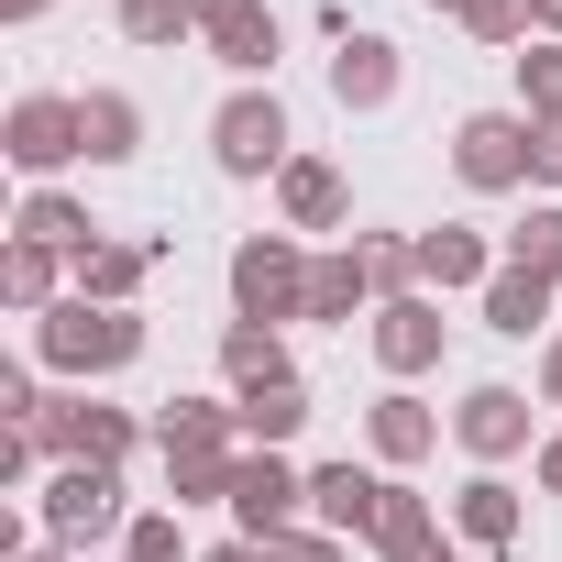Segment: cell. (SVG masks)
Returning <instances> with one entry per match:
<instances>
[{"mask_svg": "<svg viewBox=\"0 0 562 562\" xmlns=\"http://www.w3.org/2000/svg\"><path fill=\"white\" fill-rule=\"evenodd\" d=\"M34 353H45V375L100 386V375H122V364L144 353V321H133V310H100V299H56V310L34 321Z\"/></svg>", "mask_w": 562, "mask_h": 562, "instance_id": "obj_1", "label": "cell"}, {"mask_svg": "<svg viewBox=\"0 0 562 562\" xmlns=\"http://www.w3.org/2000/svg\"><path fill=\"white\" fill-rule=\"evenodd\" d=\"M232 321H310V243L299 232H243L232 243Z\"/></svg>", "mask_w": 562, "mask_h": 562, "instance_id": "obj_2", "label": "cell"}, {"mask_svg": "<svg viewBox=\"0 0 562 562\" xmlns=\"http://www.w3.org/2000/svg\"><path fill=\"white\" fill-rule=\"evenodd\" d=\"M34 529H45L56 551H89V540L133 529V518H122V474H111V463H56V474L34 485Z\"/></svg>", "mask_w": 562, "mask_h": 562, "instance_id": "obj_3", "label": "cell"}, {"mask_svg": "<svg viewBox=\"0 0 562 562\" xmlns=\"http://www.w3.org/2000/svg\"><path fill=\"white\" fill-rule=\"evenodd\" d=\"M288 155H299V133H288V100L276 89H232L210 111V166L221 177H288Z\"/></svg>", "mask_w": 562, "mask_h": 562, "instance_id": "obj_4", "label": "cell"}, {"mask_svg": "<svg viewBox=\"0 0 562 562\" xmlns=\"http://www.w3.org/2000/svg\"><path fill=\"white\" fill-rule=\"evenodd\" d=\"M133 441H144V419L133 408H100L89 386H67V397H45V419H34V452L45 463H133Z\"/></svg>", "mask_w": 562, "mask_h": 562, "instance_id": "obj_5", "label": "cell"}, {"mask_svg": "<svg viewBox=\"0 0 562 562\" xmlns=\"http://www.w3.org/2000/svg\"><path fill=\"white\" fill-rule=\"evenodd\" d=\"M452 177H463L474 199L529 188V111H463V122H452Z\"/></svg>", "mask_w": 562, "mask_h": 562, "instance_id": "obj_6", "label": "cell"}, {"mask_svg": "<svg viewBox=\"0 0 562 562\" xmlns=\"http://www.w3.org/2000/svg\"><path fill=\"white\" fill-rule=\"evenodd\" d=\"M0 155H12L34 188H56V166H78L89 144H78V100H56V89H23L12 111H0Z\"/></svg>", "mask_w": 562, "mask_h": 562, "instance_id": "obj_7", "label": "cell"}, {"mask_svg": "<svg viewBox=\"0 0 562 562\" xmlns=\"http://www.w3.org/2000/svg\"><path fill=\"white\" fill-rule=\"evenodd\" d=\"M299 507H310V474L288 452H243V474H232V529L243 540H288Z\"/></svg>", "mask_w": 562, "mask_h": 562, "instance_id": "obj_8", "label": "cell"}, {"mask_svg": "<svg viewBox=\"0 0 562 562\" xmlns=\"http://www.w3.org/2000/svg\"><path fill=\"white\" fill-rule=\"evenodd\" d=\"M364 321H375V364H386L397 386H408V375H430V364H441V342H452V321H441V299H430V288L375 299Z\"/></svg>", "mask_w": 562, "mask_h": 562, "instance_id": "obj_9", "label": "cell"}, {"mask_svg": "<svg viewBox=\"0 0 562 562\" xmlns=\"http://www.w3.org/2000/svg\"><path fill=\"white\" fill-rule=\"evenodd\" d=\"M188 12H199V45L243 78V89H265V67H276V45H288V34H276V12H265V0H188Z\"/></svg>", "mask_w": 562, "mask_h": 562, "instance_id": "obj_10", "label": "cell"}, {"mask_svg": "<svg viewBox=\"0 0 562 562\" xmlns=\"http://www.w3.org/2000/svg\"><path fill=\"white\" fill-rule=\"evenodd\" d=\"M529 419H540V408H529V386H474V397L452 408V441L496 474V463H518V452H529Z\"/></svg>", "mask_w": 562, "mask_h": 562, "instance_id": "obj_11", "label": "cell"}, {"mask_svg": "<svg viewBox=\"0 0 562 562\" xmlns=\"http://www.w3.org/2000/svg\"><path fill=\"white\" fill-rule=\"evenodd\" d=\"M310 518H321L331 540H375V529H386V474H364V463H321V474H310Z\"/></svg>", "mask_w": 562, "mask_h": 562, "instance_id": "obj_12", "label": "cell"}, {"mask_svg": "<svg viewBox=\"0 0 562 562\" xmlns=\"http://www.w3.org/2000/svg\"><path fill=\"white\" fill-rule=\"evenodd\" d=\"M276 210H288V232L310 243V232H342L353 188H342V166H331V155H288V177H276Z\"/></svg>", "mask_w": 562, "mask_h": 562, "instance_id": "obj_13", "label": "cell"}, {"mask_svg": "<svg viewBox=\"0 0 562 562\" xmlns=\"http://www.w3.org/2000/svg\"><path fill=\"white\" fill-rule=\"evenodd\" d=\"M155 265H166V243H155V232H144V243H111V232H100V243L78 254V299H100V310H133V288H144Z\"/></svg>", "mask_w": 562, "mask_h": 562, "instance_id": "obj_14", "label": "cell"}, {"mask_svg": "<svg viewBox=\"0 0 562 562\" xmlns=\"http://www.w3.org/2000/svg\"><path fill=\"white\" fill-rule=\"evenodd\" d=\"M551 321H562V288H551V276H529V265H496V276H485V331L529 342V331H551Z\"/></svg>", "mask_w": 562, "mask_h": 562, "instance_id": "obj_15", "label": "cell"}, {"mask_svg": "<svg viewBox=\"0 0 562 562\" xmlns=\"http://www.w3.org/2000/svg\"><path fill=\"white\" fill-rule=\"evenodd\" d=\"M331 100L342 111H386L397 100V45L386 34H342L331 45Z\"/></svg>", "mask_w": 562, "mask_h": 562, "instance_id": "obj_16", "label": "cell"}, {"mask_svg": "<svg viewBox=\"0 0 562 562\" xmlns=\"http://www.w3.org/2000/svg\"><path fill=\"white\" fill-rule=\"evenodd\" d=\"M78 144H89V166H133L144 155V100L133 89H78Z\"/></svg>", "mask_w": 562, "mask_h": 562, "instance_id": "obj_17", "label": "cell"}, {"mask_svg": "<svg viewBox=\"0 0 562 562\" xmlns=\"http://www.w3.org/2000/svg\"><path fill=\"white\" fill-rule=\"evenodd\" d=\"M232 419H243V452H288V441L310 430V386H299V375L243 386V397H232Z\"/></svg>", "mask_w": 562, "mask_h": 562, "instance_id": "obj_18", "label": "cell"}, {"mask_svg": "<svg viewBox=\"0 0 562 562\" xmlns=\"http://www.w3.org/2000/svg\"><path fill=\"white\" fill-rule=\"evenodd\" d=\"M507 254H485V232H463V221H441V232H419V288L430 299H452V288H485Z\"/></svg>", "mask_w": 562, "mask_h": 562, "instance_id": "obj_19", "label": "cell"}, {"mask_svg": "<svg viewBox=\"0 0 562 562\" xmlns=\"http://www.w3.org/2000/svg\"><path fill=\"white\" fill-rule=\"evenodd\" d=\"M0 299H12L23 321H45L56 299H78V265L45 254V243H12V254H0Z\"/></svg>", "mask_w": 562, "mask_h": 562, "instance_id": "obj_20", "label": "cell"}, {"mask_svg": "<svg viewBox=\"0 0 562 562\" xmlns=\"http://www.w3.org/2000/svg\"><path fill=\"white\" fill-rule=\"evenodd\" d=\"M364 441H375V463H430V452H441V408H419V397L397 386V397L364 408Z\"/></svg>", "mask_w": 562, "mask_h": 562, "instance_id": "obj_21", "label": "cell"}, {"mask_svg": "<svg viewBox=\"0 0 562 562\" xmlns=\"http://www.w3.org/2000/svg\"><path fill=\"white\" fill-rule=\"evenodd\" d=\"M375 551H386V562H452V529H441V507H430L419 485H386V529H375Z\"/></svg>", "mask_w": 562, "mask_h": 562, "instance_id": "obj_22", "label": "cell"}, {"mask_svg": "<svg viewBox=\"0 0 562 562\" xmlns=\"http://www.w3.org/2000/svg\"><path fill=\"white\" fill-rule=\"evenodd\" d=\"M452 529H463L474 551H507V540L529 529V507H518V485H507V474H474V485L452 496Z\"/></svg>", "mask_w": 562, "mask_h": 562, "instance_id": "obj_23", "label": "cell"}, {"mask_svg": "<svg viewBox=\"0 0 562 562\" xmlns=\"http://www.w3.org/2000/svg\"><path fill=\"white\" fill-rule=\"evenodd\" d=\"M12 243H45V254H67V265H78V254L100 243V221H89L67 188H34V199H23V221H12Z\"/></svg>", "mask_w": 562, "mask_h": 562, "instance_id": "obj_24", "label": "cell"}, {"mask_svg": "<svg viewBox=\"0 0 562 562\" xmlns=\"http://www.w3.org/2000/svg\"><path fill=\"white\" fill-rule=\"evenodd\" d=\"M155 452H243V419L221 397H177V408H155Z\"/></svg>", "mask_w": 562, "mask_h": 562, "instance_id": "obj_25", "label": "cell"}, {"mask_svg": "<svg viewBox=\"0 0 562 562\" xmlns=\"http://www.w3.org/2000/svg\"><path fill=\"white\" fill-rule=\"evenodd\" d=\"M353 310H375L364 254H353V243H342V254H310V321H353Z\"/></svg>", "mask_w": 562, "mask_h": 562, "instance_id": "obj_26", "label": "cell"}, {"mask_svg": "<svg viewBox=\"0 0 562 562\" xmlns=\"http://www.w3.org/2000/svg\"><path fill=\"white\" fill-rule=\"evenodd\" d=\"M221 375L232 386H276V375H288V331H276V321H232L221 331Z\"/></svg>", "mask_w": 562, "mask_h": 562, "instance_id": "obj_27", "label": "cell"}, {"mask_svg": "<svg viewBox=\"0 0 562 562\" xmlns=\"http://www.w3.org/2000/svg\"><path fill=\"white\" fill-rule=\"evenodd\" d=\"M232 474H243V452H166V496L177 507H232Z\"/></svg>", "mask_w": 562, "mask_h": 562, "instance_id": "obj_28", "label": "cell"}, {"mask_svg": "<svg viewBox=\"0 0 562 562\" xmlns=\"http://www.w3.org/2000/svg\"><path fill=\"white\" fill-rule=\"evenodd\" d=\"M518 111H529V122H562V45H551V34L518 45Z\"/></svg>", "mask_w": 562, "mask_h": 562, "instance_id": "obj_29", "label": "cell"}, {"mask_svg": "<svg viewBox=\"0 0 562 562\" xmlns=\"http://www.w3.org/2000/svg\"><path fill=\"white\" fill-rule=\"evenodd\" d=\"M507 265H529V276H551V288H562V199H540V210L507 232Z\"/></svg>", "mask_w": 562, "mask_h": 562, "instance_id": "obj_30", "label": "cell"}, {"mask_svg": "<svg viewBox=\"0 0 562 562\" xmlns=\"http://www.w3.org/2000/svg\"><path fill=\"white\" fill-rule=\"evenodd\" d=\"M353 254H364V276H375V299H408V288H419V243H397V232H364Z\"/></svg>", "mask_w": 562, "mask_h": 562, "instance_id": "obj_31", "label": "cell"}, {"mask_svg": "<svg viewBox=\"0 0 562 562\" xmlns=\"http://www.w3.org/2000/svg\"><path fill=\"white\" fill-rule=\"evenodd\" d=\"M122 562H199V551H188V529H177V507H144V518L122 529Z\"/></svg>", "mask_w": 562, "mask_h": 562, "instance_id": "obj_32", "label": "cell"}, {"mask_svg": "<svg viewBox=\"0 0 562 562\" xmlns=\"http://www.w3.org/2000/svg\"><path fill=\"white\" fill-rule=\"evenodd\" d=\"M122 34L133 45H177V34H199V12L188 0H122Z\"/></svg>", "mask_w": 562, "mask_h": 562, "instance_id": "obj_33", "label": "cell"}, {"mask_svg": "<svg viewBox=\"0 0 562 562\" xmlns=\"http://www.w3.org/2000/svg\"><path fill=\"white\" fill-rule=\"evenodd\" d=\"M463 34H474V45H529V0H474Z\"/></svg>", "mask_w": 562, "mask_h": 562, "instance_id": "obj_34", "label": "cell"}, {"mask_svg": "<svg viewBox=\"0 0 562 562\" xmlns=\"http://www.w3.org/2000/svg\"><path fill=\"white\" fill-rule=\"evenodd\" d=\"M276 562H353V540H331V529H288V540H265Z\"/></svg>", "mask_w": 562, "mask_h": 562, "instance_id": "obj_35", "label": "cell"}, {"mask_svg": "<svg viewBox=\"0 0 562 562\" xmlns=\"http://www.w3.org/2000/svg\"><path fill=\"white\" fill-rule=\"evenodd\" d=\"M529 177L562 188V122H529Z\"/></svg>", "mask_w": 562, "mask_h": 562, "instance_id": "obj_36", "label": "cell"}, {"mask_svg": "<svg viewBox=\"0 0 562 562\" xmlns=\"http://www.w3.org/2000/svg\"><path fill=\"white\" fill-rule=\"evenodd\" d=\"M540 496H562V430L540 441Z\"/></svg>", "mask_w": 562, "mask_h": 562, "instance_id": "obj_37", "label": "cell"}, {"mask_svg": "<svg viewBox=\"0 0 562 562\" xmlns=\"http://www.w3.org/2000/svg\"><path fill=\"white\" fill-rule=\"evenodd\" d=\"M199 562H276L265 540H221V551H199Z\"/></svg>", "mask_w": 562, "mask_h": 562, "instance_id": "obj_38", "label": "cell"}, {"mask_svg": "<svg viewBox=\"0 0 562 562\" xmlns=\"http://www.w3.org/2000/svg\"><path fill=\"white\" fill-rule=\"evenodd\" d=\"M529 34H551V45H562V0H529Z\"/></svg>", "mask_w": 562, "mask_h": 562, "instance_id": "obj_39", "label": "cell"}, {"mask_svg": "<svg viewBox=\"0 0 562 562\" xmlns=\"http://www.w3.org/2000/svg\"><path fill=\"white\" fill-rule=\"evenodd\" d=\"M540 408H562V353H551V364H540Z\"/></svg>", "mask_w": 562, "mask_h": 562, "instance_id": "obj_40", "label": "cell"}, {"mask_svg": "<svg viewBox=\"0 0 562 562\" xmlns=\"http://www.w3.org/2000/svg\"><path fill=\"white\" fill-rule=\"evenodd\" d=\"M34 12H45V0H0V23H34Z\"/></svg>", "mask_w": 562, "mask_h": 562, "instance_id": "obj_41", "label": "cell"}, {"mask_svg": "<svg viewBox=\"0 0 562 562\" xmlns=\"http://www.w3.org/2000/svg\"><path fill=\"white\" fill-rule=\"evenodd\" d=\"M12 562H67V551H56V540H34V551H12Z\"/></svg>", "mask_w": 562, "mask_h": 562, "instance_id": "obj_42", "label": "cell"}, {"mask_svg": "<svg viewBox=\"0 0 562 562\" xmlns=\"http://www.w3.org/2000/svg\"><path fill=\"white\" fill-rule=\"evenodd\" d=\"M430 12H452V23H463V12H474V0H430Z\"/></svg>", "mask_w": 562, "mask_h": 562, "instance_id": "obj_43", "label": "cell"}, {"mask_svg": "<svg viewBox=\"0 0 562 562\" xmlns=\"http://www.w3.org/2000/svg\"><path fill=\"white\" fill-rule=\"evenodd\" d=\"M551 353H562V321H551Z\"/></svg>", "mask_w": 562, "mask_h": 562, "instance_id": "obj_44", "label": "cell"}]
</instances>
